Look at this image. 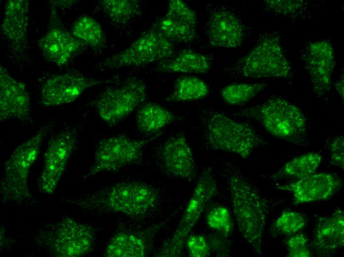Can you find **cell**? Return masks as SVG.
<instances>
[{"instance_id": "cell-1", "label": "cell", "mask_w": 344, "mask_h": 257, "mask_svg": "<svg viewBox=\"0 0 344 257\" xmlns=\"http://www.w3.org/2000/svg\"><path fill=\"white\" fill-rule=\"evenodd\" d=\"M159 200V192L154 186L130 180L107 185L88 193L62 198L60 201L97 214H118L141 218L153 211Z\"/></svg>"}, {"instance_id": "cell-2", "label": "cell", "mask_w": 344, "mask_h": 257, "mask_svg": "<svg viewBox=\"0 0 344 257\" xmlns=\"http://www.w3.org/2000/svg\"><path fill=\"white\" fill-rule=\"evenodd\" d=\"M197 105L201 141L206 149L246 159L255 150L267 144L250 123L236 120L202 103Z\"/></svg>"}, {"instance_id": "cell-3", "label": "cell", "mask_w": 344, "mask_h": 257, "mask_svg": "<svg viewBox=\"0 0 344 257\" xmlns=\"http://www.w3.org/2000/svg\"><path fill=\"white\" fill-rule=\"evenodd\" d=\"M222 173L229 190L231 207L239 232L254 252L261 255L268 213L266 202L233 164H226Z\"/></svg>"}, {"instance_id": "cell-4", "label": "cell", "mask_w": 344, "mask_h": 257, "mask_svg": "<svg viewBox=\"0 0 344 257\" xmlns=\"http://www.w3.org/2000/svg\"><path fill=\"white\" fill-rule=\"evenodd\" d=\"M233 115L253 121L273 137L298 146L309 145V124L302 110L277 95L256 105L239 109Z\"/></svg>"}, {"instance_id": "cell-5", "label": "cell", "mask_w": 344, "mask_h": 257, "mask_svg": "<svg viewBox=\"0 0 344 257\" xmlns=\"http://www.w3.org/2000/svg\"><path fill=\"white\" fill-rule=\"evenodd\" d=\"M55 121H49L13 151L4 166L0 182V201L34 207L36 200L29 189L32 166L37 159L44 138L53 131Z\"/></svg>"}, {"instance_id": "cell-6", "label": "cell", "mask_w": 344, "mask_h": 257, "mask_svg": "<svg viewBox=\"0 0 344 257\" xmlns=\"http://www.w3.org/2000/svg\"><path fill=\"white\" fill-rule=\"evenodd\" d=\"M221 72L234 79L290 80L293 76L277 31L261 34L247 54L223 67Z\"/></svg>"}, {"instance_id": "cell-7", "label": "cell", "mask_w": 344, "mask_h": 257, "mask_svg": "<svg viewBox=\"0 0 344 257\" xmlns=\"http://www.w3.org/2000/svg\"><path fill=\"white\" fill-rule=\"evenodd\" d=\"M96 238L90 224L69 216L43 224L34 234V245L54 257H79L93 250Z\"/></svg>"}, {"instance_id": "cell-8", "label": "cell", "mask_w": 344, "mask_h": 257, "mask_svg": "<svg viewBox=\"0 0 344 257\" xmlns=\"http://www.w3.org/2000/svg\"><path fill=\"white\" fill-rule=\"evenodd\" d=\"M148 93L142 80L128 77L107 85L90 104L103 122L113 127L145 102Z\"/></svg>"}, {"instance_id": "cell-9", "label": "cell", "mask_w": 344, "mask_h": 257, "mask_svg": "<svg viewBox=\"0 0 344 257\" xmlns=\"http://www.w3.org/2000/svg\"><path fill=\"white\" fill-rule=\"evenodd\" d=\"M29 22V0L6 2L0 29L1 41L8 60L21 70L32 62L28 43Z\"/></svg>"}, {"instance_id": "cell-10", "label": "cell", "mask_w": 344, "mask_h": 257, "mask_svg": "<svg viewBox=\"0 0 344 257\" xmlns=\"http://www.w3.org/2000/svg\"><path fill=\"white\" fill-rule=\"evenodd\" d=\"M175 54V47L154 23L129 46L109 56L98 66L101 70L134 67L160 62Z\"/></svg>"}, {"instance_id": "cell-11", "label": "cell", "mask_w": 344, "mask_h": 257, "mask_svg": "<svg viewBox=\"0 0 344 257\" xmlns=\"http://www.w3.org/2000/svg\"><path fill=\"white\" fill-rule=\"evenodd\" d=\"M162 133L140 139L118 134L100 140L97 144L94 161L83 179L103 172L118 171L141 160L144 148Z\"/></svg>"}, {"instance_id": "cell-12", "label": "cell", "mask_w": 344, "mask_h": 257, "mask_svg": "<svg viewBox=\"0 0 344 257\" xmlns=\"http://www.w3.org/2000/svg\"><path fill=\"white\" fill-rule=\"evenodd\" d=\"M217 183L210 169L200 175L176 229L156 256L177 257L182 255L186 240L198 221L207 204L216 194Z\"/></svg>"}, {"instance_id": "cell-13", "label": "cell", "mask_w": 344, "mask_h": 257, "mask_svg": "<svg viewBox=\"0 0 344 257\" xmlns=\"http://www.w3.org/2000/svg\"><path fill=\"white\" fill-rule=\"evenodd\" d=\"M87 121L85 119L66 125L49 140L38 181L39 189L42 193L51 195L55 191Z\"/></svg>"}, {"instance_id": "cell-14", "label": "cell", "mask_w": 344, "mask_h": 257, "mask_svg": "<svg viewBox=\"0 0 344 257\" xmlns=\"http://www.w3.org/2000/svg\"><path fill=\"white\" fill-rule=\"evenodd\" d=\"M154 161L160 172L167 176L191 181L197 175L192 150L182 132L171 135L157 148Z\"/></svg>"}, {"instance_id": "cell-15", "label": "cell", "mask_w": 344, "mask_h": 257, "mask_svg": "<svg viewBox=\"0 0 344 257\" xmlns=\"http://www.w3.org/2000/svg\"><path fill=\"white\" fill-rule=\"evenodd\" d=\"M120 80L118 77L110 79H95L76 73L56 75L43 83L40 89V101L45 107L71 103L91 87L107 85Z\"/></svg>"}, {"instance_id": "cell-16", "label": "cell", "mask_w": 344, "mask_h": 257, "mask_svg": "<svg viewBox=\"0 0 344 257\" xmlns=\"http://www.w3.org/2000/svg\"><path fill=\"white\" fill-rule=\"evenodd\" d=\"M50 1L47 30L38 41V47L46 61L64 66L86 45L67 31L58 16L56 6L52 0Z\"/></svg>"}, {"instance_id": "cell-17", "label": "cell", "mask_w": 344, "mask_h": 257, "mask_svg": "<svg viewBox=\"0 0 344 257\" xmlns=\"http://www.w3.org/2000/svg\"><path fill=\"white\" fill-rule=\"evenodd\" d=\"M207 8L204 31L208 46L225 48L240 46L246 37V28L234 11L222 4H210Z\"/></svg>"}, {"instance_id": "cell-18", "label": "cell", "mask_w": 344, "mask_h": 257, "mask_svg": "<svg viewBox=\"0 0 344 257\" xmlns=\"http://www.w3.org/2000/svg\"><path fill=\"white\" fill-rule=\"evenodd\" d=\"M300 59L309 75L314 94L319 97L328 93L336 65L331 42L327 40L309 42L304 45Z\"/></svg>"}, {"instance_id": "cell-19", "label": "cell", "mask_w": 344, "mask_h": 257, "mask_svg": "<svg viewBox=\"0 0 344 257\" xmlns=\"http://www.w3.org/2000/svg\"><path fill=\"white\" fill-rule=\"evenodd\" d=\"M17 120L32 123L29 94L24 84L13 78L0 66V120Z\"/></svg>"}, {"instance_id": "cell-20", "label": "cell", "mask_w": 344, "mask_h": 257, "mask_svg": "<svg viewBox=\"0 0 344 257\" xmlns=\"http://www.w3.org/2000/svg\"><path fill=\"white\" fill-rule=\"evenodd\" d=\"M197 21L195 11L185 2L171 0L165 15L155 23L172 43H189L197 38Z\"/></svg>"}, {"instance_id": "cell-21", "label": "cell", "mask_w": 344, "mask_h": 257, "mask_svg": "<svg viewBox=\"0 0 344 257\" xmlns=\"http://www.w3.org/2000/svg\"><path fill=\"white\" fill-rule=\"evenodd\" d=\"M342 180L329 172L314 173L293 182L280 185L276 188L290 192L295 205L327 200L341 187Z\"/></svg>"}, {"instance_id": "cell-22", "label": "cell", "mask_w": 344, "mask_h": 257, "mask_svg": "<svg viewBox=\"0 0 344 257\" xmlns=\"http://www.w3.org/2000/svg\"><path fill=\"white\" fill-rule=\"evenodd\" d=\"M170 218L140 231H119L108 243L106 257H144L148 255L157 232Z\"/></svg>"}, {"instance_id": "cell-23", "label": "cell", "mask_w": 344, "mask_h": 257, "mask_svg": "<svg viewBox=\"0 0 344 257\" xmlns=\"http://www.w3.org/2000/svg\"><path fill=\"white\" fill-rule=\"evenodd\" d=\"M313 248L320 255L333 253L344 245V214L341 209L320 217L313 231Z\"/></svg>"}, {"instance_id": "cell-24", "label": "cell", "mask_w": 344, "mask_h": 257, "mask_svg": "<svg viewBox=\"0 0 344 257\" xmlns=\"http://www.w3.org/2000/svg\"><path fill=\"white\" fill-rule=\"evenodd\" d=\"M183 120V117L152 102H145L138 108L135 124L138 131L147 137L161 132L166 126Z\"/></svg>"}, {"instance_id": "cell-25", "label": "cell", "mask_w": 344, "mask_h": 257, "mask_svg": "<svg viewBox=\"0 0 344 257\" xmlns=\"http://www.w3.org/2000/svg\"><path fill=\"white\" fill-rule=\"evenodd\" d=\"M213 57L190 49H184L175 56L159 62L156 67L158 72L169 73H198L208 72Z\"/></svg>"}, {"instance_id": "cell-26", "label": "cell", "mask_w": 344, "mask_h": 257, "mask_svg": "<svg viewBox=\"0 0 344 257\" xmlns=\"http://www.w3.org/2000/svg\"><path fill=\"white\" fill-rule=\"evenodd\" d=\"M322 159V156L320 153L308 152L290 160L268 177L274 180L299 179L315 173Z\"/></svg>"}, {"instance_id": "cell-27", "label": "cell", "mask_w": 344, "mask_h": 257, "mask_svg": "<svg viewBox=\"0 0 344 257\" xmlns=\"http://www.w3.org/2000/svg\"><path fill=\"white\" fill-rule=\"evenodd\" d=\"M210 93L208 84L194 76H185L177 78L172 93L166 98L168 102L196 101L204 98Z\"/></svg>"}, {"instance_id": "cell-28", "label": "cell", "mask_w": 344, "mask_h": 257, "mask_svg": "<svg viewBox=\"0 0 344 257\" xmlns=\"http://www.w3.org/2000/svg\"><path fill=\"white\" fill-rule=\"evenodd\" d=\"M71 30L73 35L86 46L97 51L105 48L106 41L104 31L94 18L82 15L74 22Z\"/></svg>"}, {"instance_id": "cell-29", "label": "cell", "mask_w": 344, "mask_h": 257, "mask_svg": "<svg viewBox=\"0 0 344 257\" xmlns=\"http://www.w3.org/2000/svg\"><path fill=\"white\" fill-rule=\"evenodd\" d=\"M99 3L104 13L118 26L129 24L141 13L137 0H102Z\"/></svg>"}, {"instance_id": "cell-30", "label": "cell", "mask_w": 344, "mask_h": 257, "mask_svg": "<svg viewBox=\"0 0 344 257\" xmlns=\"http://www.w3.org/2000/svg\"><path fill=\"white\" fill-rule=\"evenodd\" d=\"M268 85L264 82L234 83L223 87L220 91V94L223 101L227 104L244 105L264 90Z\"/></svg>"}, {"instance_id": "cell-31", "label": "cell", "mask_w": 344, "mask_h": 257, "mask_svg": "<svg viewBox=\"0 0 344 257\" xmlns=\"http://www.w3.org/2000/svg\"><path fill=\"white\" fill-rule=\"evenodd\" d=\"M206 223L212 229L228 237L233 232V222L228 209L222 205L215 206L208 213Z\"/></svg>"}, {"instance_id": "cell-32", "label": "cell", "mask_w": 344, "mask_h": 257, "mask_svg": "<svg viewBox=\"0 0 344 257\" xmlns=\"http://www.w3.org/2000/svg\"><path fill=\"white\" fill-rule=\"evenodd\" d=\"M263 4L267 12L287 17L300 15L308 7V3L301 0H266Z\"/></svg>"}, {"instance_id": "cell-33", "label": "cell", "mask_w": 344, "mask_h": 257, "mask_svg": "<svg viewBox=\"0 0 344 257\" xmlns=\"http://www.w3.org/2000/svg\"><path fill=\"white\" fill-rule=\"evenodd\" d=\"M306 224L305 217L301 213L285 211L276 219L274 227L280 234L292 235L301 230Z\"/></svg>"}, {"instance_id": "cell-34", "label": "cell", "mask_w": 344, "mask_h": 257, "mask_svg": "<svg viewBox=\"0 0 344 257\" xmlns=\"http://www.w3.org/2000/svg\"><path fill=\"white\" fill-rule=\"evenodd\" d=\"M285 246L289 257H309L312 255L309 239L303 233H296L286 241Z\"/></svg>"}, {"instance_id": "cell-35", "label": "cell", "mask_w": 344, "mask_h": 257, "mask_svg": "<svg viewBox=\"0 0 344 257\" xmlns=\"http://www.w3.org/2000/svg\"><path fill=\"white\" fill-rule=\"evenodd\" d=\"M185 246L189 257H207L211 253L207 238L201 235H189L186 240Z\"/></svg>"}, {"instance_id": "cell-36", "label": "cell", "mask_w": 344, "mask_h": 257, "mask_svg": "<svg viewBox=\"0 0 344 257\" xmlns=\"http://www.w3.org/2000/svg\"><path fill=\"white\" fill-rule=\"evenodd\" d=\"M330 153V164L334 166L344 168V137L338 135L327 140Z\"/></svg>"}, {"instance_id": "cell-37", "label": "cell", "mask_w": 344, "mask_h": 257, "mask_svg": "<svg viewBox=\"0 0 344 257\" xmlns=\"http://www.w3.org/2000/svg\"><path fill=\"white\" fill-rule=\"evenodd\" d=\"M227 237L217 233L214 237L207 239L210 248L211 252H215L218 256L226 257L228 253V245L226 238Z\"/></svg>"}, {"instance_id": "cell-38", "label": "cell", "mask_w": 344, "mask_h": 257, "mask_svg": "<svg viewBox=\"0 0 344 257\" xmlns=\"http://www.w3.org/2000/svg\"><path fill=\"white\" fill-rule=\"evenodd\" d=\"M344 74L336 81L335 84V88L341 98L344 101Z\"/></svg>"}, {"instance_id": "cell-39", "label": "cell", "mask_w": 344, "mask_h": 257, "mask_svg": "<svg viewBox=\"0 0 344 257\" xmlns=\"http://www.w3.org/2000/svg\"><path fill=\"white\" fill-rule=\"evenodd\" d=\"M56 6H71L74 4L76 1L75 0H52Z\"/></svg>"}]
</instances>
